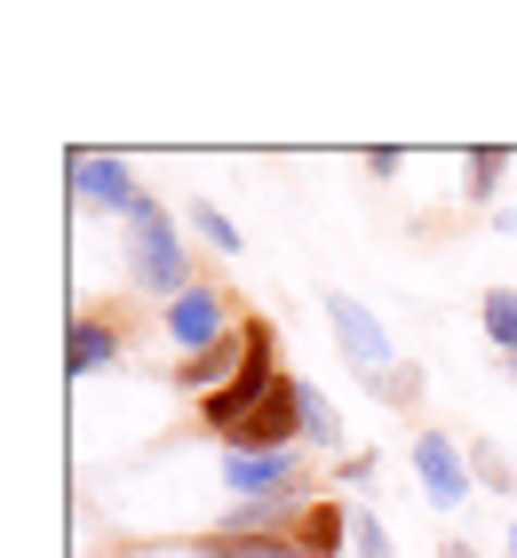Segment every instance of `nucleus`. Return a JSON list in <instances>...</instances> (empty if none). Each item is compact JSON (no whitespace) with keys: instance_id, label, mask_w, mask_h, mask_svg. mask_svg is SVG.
<instances>
[{"instance_id":"nucleus-3","label":"nucleus","mask_w":517,"mask_h":558,"mask_svg":"<svg viewBox=\"0 0 517 558\" xmlns=\"http://www.w3.org/2000/svg\"><path fill=\"white\" fill-rule=\"evenodd\" d=\"M303 511H310V495H255V502H223L216 543H295Z\"/></svg>"},{"instance_id":"nucleus-6","label":"nucleus","mask_w":517,"mask_h":558,"mask_svg":"<svg viewBox=\"0 0 517 558\" xmlns=\"http://www.w3.org/2000/svg\"><path fill=\"white\" fill-rule=\"evenodd\" d=\"M231 327H239V319H231L223 288H192V295H175V303H168V343L184 351V360H192V351H207V343H223Z\"/></svg>"},{"instance_id":"nucleus-9","label":"nucleus","mask_w":517,"mask_h":558,"mask_svg":"<svg viewBox=\"0 0 517 558\" xmlns=\"http://www.w3.org/2000/svg\"><path fill=\"white\" fill-rule=\"evenodd\" d=\"M72 192L96 199V208H112V216H136V199H144L120 151H72Z\"/></svg>"},{"instance_id":"nucleus-22","label":"nucleus","mask_w":517,"mask_h":558,"mask_svg":"<svg viewBox=\"0 0 517 558\" xmlns=\"http://www.w3.org/2000/svg\"><path fill=\"white\" fill-rule=\"evenodd\" d=\"M509 384H517V360H509Z\"/></svg>"},{"instance_id":"nucleus-13","label":"nucleus","mask_w":517,"mask_h":558,"mask_svg":"<svg viewBox=\"0 0 517 558\" xmlns=\"http://www.w3.org/2000/svg\"><path fill=\"white\" fill-rule=\"evenodd\" d=\"M343 535H350V502H310L303 526H295V543H303L310 558H334V550H343Z\"/></svg>"},{"instance_id":"nucleus-17","label":"nucleus","mask_w":517,"mask_h":558,"mask_svg":"<svg viewBox=\"0 0 517 558\" xmlns=\"http://www.w3.org/2000/svg\"><path fill=\"white\" fill-rule=\"evenodd\" d=\"M192 558H310L303 543H216V535H199Z\"/></svg>"},{"instance_id":"nucleus-5","label":"nucleus","mask_w":517,"mask_h":558,"mask_svg":"<svg viewBox=\"0 0 517 558\" xmlns=\"http://www.w3.org/2000/svg\"><path fill=\"white\" fill-rule=\"evenodd\" d=\"M295 439H303V408H295V375H287V384H279L263 408H255L239 430H231L223 447H231V454H287Z\"/></svg>"},{"instance_id":"nucleus-12","label":"nucleus","mask_w":517,"mask_h":558,"mask_svg":"<svg viewBox=\"0 0 517 558\" xmlns=\"http://www.w3.org/2000/svg\"><path fill=\"white\" fill-rule=\"evenodd\" d=\"M295 408H303V447H319V454L343 447V415H334V399L319 384H303V375H295Z\"/></svg>"},{"instance_id":"nucleus-4","label":"nucleus","mask_w":517,"mask_h":558,"mask_svg":"<svg viewBox=\"0 0 517 558\" xmlns=\"http://www.w3.org/2000/svg\"><path fill=\"white\" fill-rule=\"evenodd\" d=\"M414 478H422V495L438 502V511H461L470 502V454H461L446 430H414Z\"/></svg>"},{"instance_id":"nucleus-7","label":"nucleus","mask_w":517,"mask_h":558,"mask_svg":"<svg viewBox=\"0 0 517 558\" xmlns=\"http://www.w3.org/2000/svg\"><path fill=\"white\" fill-rule=\"evenodd\" d=\"M223 478H231L247 502H255V495H310L303 447H287V454H231V447H223Z\"/></svg>"},{"instance_id":"nucleus-23","label":"nucleus","mask_w":517,"mask_h":558,"mask_svg":"<svg viewBox=\"0 0 517 558\" xmlns=\"http://www.w3.org/2000/svg\"><path fill=\"white\" fill-rule=\"evenodd\" d=\"M446 558H470V550H446Z\"/></svg>"},{"instance_id":"nucleus-18","label":"nucleus","mask_w":517,"mask_h":558,"mask_svg":"<svg viewBox=\"0 0 517 558\" xmlns=\"http://www.w3.org/2000/svg\"><path fill=\"white\" fill-rule=\"evenodd\" d=\"M192 232H199L207 247H223V256H239V223H231L216 199H192Z\"/></svg>"},{"instance_id":"nucleus-11","label":"nucleus","mask_w":517,"mask_h":558,"mask_svg":"<svg viewBox=\"0 0 517 558\" xmlns=\"http://www.w3.org/2000/svg\"><path fill=\"white\" fill-rule=\"evenodd\" d=\"M120 360V327L112 319H72V336H64V375H96V367H112Z\"/></svg>"},{"instance_id":"nucleus-8","label":"nucleus","mask_w":517,"mask_h":558,"mask_svg":"<svg viewBox=\"0 0 517 558\" xmlns=\"http://www.w3.org/2000/svg\"><path fill=\"white\" fill-rule=\"evenodd\" d=\"M327 327H334V343H343V351H350V360L367 367V375H374V367H391V336H382V319H374L358 295L327 288Z\"/></svg>"},{"instance_id":"nucleus-21","label":"nucleus","mask_w":517,"mask_h":558,"mask_svg":"<svg viewBox=\"0 0 517 558\" xmlns=\"http://www.w3.org/2000/svg\"><path fill=\"white\" fill-rule=\"evenodd\" d=\"M502 550H509V558H517V526H509V543H502Z\"/></svg>"},{"instance_id":"nucleus-15","label":"nucleus","mask_w":517,"mask_h":558,"mask_svg":"<svg viewBox=\"0 0 517 558\" xmlns=\"http://www.w3.org/2000/svg\"><path fill=\"white\" fill-rule=\"evenodd\" d=\"M502 168H509V151H502V144H478L470 160H461V192H470L478 208H485V199L502 192Z\"/></svg>"},{"instance_id":"nucleus-1","label":"nucleus","mask_w":517,"mask_h":558,"mask_svg":"<svg viewBox=\"0 0 517 558\" xmlns=\"http://www.w3.org/2000/svg\"><path fill=\"white\" fill-rule=\"evenodd\" d=\"M127 271H136V288L144 295H192L199 288V279H192V256H184V247H175V223H168V208H160V199H136V216H127Z\"/></svg>"},{"instance_id":"nucleus-19","label":"nucleus","mask_w":517,"mask_h":558,"mask_svg":"<svg viewBox=\"0 0 517 558\" xmlns=\"http://www.w3.org/2000/svg\"><path fill=\"white\" fill-rule=\"evenodd\" d=\"M470 478H485V487H494V495H517V471H509V454L502 447H470Z\"/></svg>"},{"instance_id":"nucleus-14","label":"nucleus","mask_w":517,"mask_h":558,"mask_svg":"<svg viewBox=\"0 0 517 558\" xmlns=\"http://www.w3.org/2000/svg\"><path fill=\"white\" fill-rule=\"evenodd\" d=\"M478 319H485V336H494L502 360H517V288H485Z\"/></svg>"},{"instance_id":"nucleus-16","label":"nucleus","mask_w":517,"mask_h":558,"mask_svg":"<svg viewBox=\"0 0 517 558\" xmlns=\"http://www.w3.org/2000/svg\"><path fill=\"white\" fill-rule=\"evenodd\" d=\"M367 391L382 399V408H414V399H422V367H398V360H391V367L367 375Z\"/></svg>"},{"instance_id":"nucleus-10","label":"nucleus","mask_w":517,"mask_h":558,"mask_svg":"<svg viewBox=\"0 0 517 558\" xmlns=\"http://www.w3.org/2000/svg\"><path fill=\"white\" fill-rule=\"evenodd\" d=\"M239 367H247V336L231 327L223 343H207V351H192V360H175V384H184V391H199V399H216V391H223Z\"/></svg>"},{"instance_id":"nucleus-20","label":"nucleus","mask_w":517,"mask_h":558,"mask_svg":"<svg viewBox=\"0 0 517 558\" xmlns=\"http://www.w3.org/2000/svg\"><path fill=\"white\" fill-rule=\"evenodd\" d=\"M398 168H406V160H398L391 144H374V151H367V175H398Z\"/></svg>"},{"instance_id":"nucleus-2","label":"nucleus","mask_w":517,"mask_h":558,"mask_svg":"<svg viewBox=\"0 0 517 558\" xmlns=\"http://www.w3.org/2000/svg\"><path fill=\"white\" fill-rule=\"evenodd\" d=\"M239 336H247V367L231 375L216 399H199V423H207V430H223V439H231V430H239L255 408H263L279 384H287V367L271 360V343H279V336H271V319H239Z\"/></svg>"}]
</instances>
